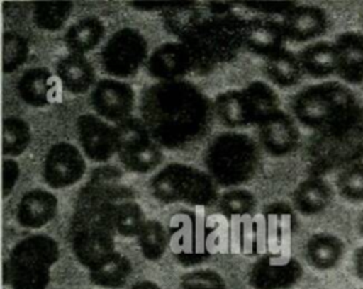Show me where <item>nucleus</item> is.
Segmentation results:
<instances>
[{
	"label": "nucleus",
	"instance_id": "27",
	"mask_svg": "<svg viewBox=\"0 0 363 289\" xmlns=\"http://www.w3.org/2000/svg\"><path fill=\"white\" fill-rule=\"evenodd\" d=\"M303 72L313 78H326L336 72L335 44L315 41L303 47L298 54Z\"/></svg>",
	"mask_w": 363,
	"mask_h": 289
},
{
	"label": "nucleus",
	"instance_id": "26",
	"mask_svg": "<svg viewBox=\"0 0 363 289\" xmlns=\"http://www.w3.org/2000/svg\"><path fill=\"white\" fill-rule=\"evenodd\" d=\"M105 35L104 23L94 16L75 21L64 34V42L72 54L85 55L96 48Z\"/></svg>",
	"mask_w": 363,
	"mask_h": 289
},
{
	"label": "nucleus",
	"instance_id": "17",
	"mask_svg": "<svg viewBox=\"0 0 363 289\" xmlns=\"http://www.w3.org/2000/svg\"><path fill=\"white\" fill-rule=\"evenodd\" d=\"M285 40L281 21L261 17L242 21V47L252 54L268 58L285 50Z\"/></svg>",
	"mask_w": 363,
	"mask_h": 289
},
{
	"label": "nucleus",
	"instance_id": "24",
	"mask_svg": "<svg viewBox=\"0 0 363 289\" xmlns=\"http://www.w3.org/2000/svg\"><path fill=\"white\" fill-rule=\"evenodd\" d=\"M213 110L227 128H245L255 125V118L242 89H230L217 95Z\"/></svg>",
	"mask_w": 363,
	"mask_h": 289
},
{
	"label": "nucleus",
	"instance_id": "34",
	"mask_svg": "<svg viewBox=\"0 0 363 289\" xmlns=\"http://www.w3.org/2000/svg\"><path fill=\"white\" fill-rule=\"evenodd\" d=\"M31 142L30 125L17 116L3 119V154L11 157L20 156Z\"/></svg>",
	"mask_w": 363,
	"mask_h": 289
},
{
	"label": "nucleus",
	"instance_id": "16",
	"mask_svg": "<svg viewBox=\"0 0 363 289\" xmlns=\"http://www.w3.org/2000/svg\"><path fill=\"white\" fill-rule=\"evenodd\" d=\"M147 74L160 81H177L194 71L193 58L180 41H169L159 45L147 58Z\"/></svg>",
	"mask_w": 363,
	"mask_h": 289
},
{
	"label": "nucleus",
	"instance_id": "31",
	"mask_svg": "<svg viewBox=\"0 0 363 289\" xmlns=\"http://www.w3.org/2000/svg\"><path fill=\"white\" fill-rule=\"evenodd\" d=\"M146 222L142 207L132 200H122L113 204L109 214V225L118 235L133 238L138 237Z\"/></svg>",
	"mask_w": 363,
	"mask_h": 289
},
{
	"label": "nucleus",
	"instance_id": "39",
	"mask_svg": "<svg viewBox=\"0 0 363 289\" xmlns=\"http://www.w3.org/2000/svg\"><path fill=\"white\" fill-rule=\"evenodd\" d=\"M119 160L128 171L143 174V173H149V171H153L155 169H157L162 164V162L164 160V154H163L162 146L159 143L153 142L149 146H146L132 154L121 157Z\"/></svg>",
	"mask_w": 363,
	"mask_h": 289
},
{
	"label": "nucleus",
	"instance_id": "32",
	"mask_svg": "<svg viewBox=\"0 0 363 289\" xmlns=\"http://www.w3.org/2000/svg\"><path fill=\"white\" fill-rule=\"evenodd\" d=\"M136 238L147 261H159L169 248V232L157 220H146Z\"/></svg>",
	"mask_w": 363,
	"mask_h": 289
},
{
	"label": "nucleus",
	"instance_id": "8",
	"mask_svg": "<svg viewBox=\"0 0 363 289\" xmlns=\"http://www.w3.org/2000/svg\"><path fill=\"white\" fill-rule=\"evenodd\" d=\"M211 228L191 211H180L169 225V246L183 266H194L211 255Z\"/></svg>",
	"mask_w": 363,
	"mask_h": 289
},
{
	"label": "nucleus",
	"instance_id": "21",
	"mask_svg": "<svg viewBox=\"0 0 363 289\" xmlns=\"http://www.w3.org/2000/svg\"><path fill=\"white\" fill-rule=\"evenodd\" d=\"M55 78L48 68L35 67L24 71L17 81V92L23 102L41 108L50 105L55 98Z\"/></svg>",
	"mask_w": 363,
	"mask_h": 289
},
{
	"label": "nucleus",
	"instance_id": "25",
	"mask_svg": "<svg viewBox=\"0 0 363 289\" xmlns=\"http://www.w3.org/2000/svg\"><path fill=\"white\" fill-rule=\"evenodd\" d=\"M345 254L343 241L328 232L311 235L305 244V259L318 271H329L339 265Z\"/></svg>",
	"mask_w": 363,
	"mask_h": 289
},
{
	"label": "nucleus",
	"instance_id": "13",
	"mask_svg": "<svg viewBox=\"0 0 363 289\" xmlns=\"http://www.w3.org/2000/svg\"><path fill=\"white\" fill-rule=\"evenodd\" d=\"M257 126L259 143L271 156H286L298 149L301 133L294 118L286 112L275 109L264 116Z\"/></svg>",
	"mask_w": 363,
	"mask_h": 289
},
{
	"label": "nucleus",
	"instance_id": "18",
	"mask_svg": "<svg viewBox=\"0 0 363 289\" xmlns=\"http://www.w3.org/2000/svg\"><path fill=\"white\" fill-rule=\"evenodd\" d=\"M282 28L285 37L295 42H306L323 35L329 27L328 14L316 6H294L285 16Z\"/></svg>",
	"mask_w": 363,
	"mask_h": 289
},
{
	"label": "nucleus",
	"instance_id": "33",
	"mask_svg": "<svg viewBox=\"0 0 363 289\" xmlns=\"http://www.w3.org/2000/svg\"><path fill=\"white\" fill-rule=\"evenodd\" d=\"M72 7L71 1H38L33 6V21L41 30L57 31L68 21Z\"/></svg>",
	"mask_w": 363,
	"mask_h": 289
},
{
	"label": "nucleus",
	"instance_id": "28",
	"mask_svg": "<svg viewBox=\"0 0 363 289\" xmlns=\"http://www.w3.org/2000/svg\"><path fill=\"white\" fill-rule=\"evenodd\" d=\"M89 280L106 289H118L123 286L128 278L132 273V264L129 258L122 255L121 252H113L102 262L91 268L89 271Z\"/></svg>",
	"mask_w": 363,
	"mask_h": 289
},
{
	"label": "nucleus",
	"instance_id": "3",
	"mask_svg": "<svg viewBox=\"0 0 363 289\" xmlns=\"http://www.w3.org/2000/svg\"><path fill=\"white\" fill-rule=\"evenodd\" d=\"M289 106L295 119L316 133L342 125L362 109L353 92L335 81L305 86L292 96Z\"/></svg>",
	"mask_w": 363,
	"mask_h": 289
},
{
	"label": "nucleus",
	"instance_id": "15",
	"mask_svg": "<svg viewBox=\"0 0 363 289\" xmlns=\"http://www.w3.org/2000/svg\"><path fill=\"white\" fill-rule=\"evenodd\" d=\"M113 231L104 225H82L71 228V246L77 261L94 268L115 252Z\"/></svg>",
	"mask_w": 363,
	"mask_h": 289
},
{
	"label": "nucleus",
	"instance_id": "35",
	"mask_svg": "<svg viewBox=\"0 0 363 289\" xmlns=\"http://www.w3.org/2000/svg\"><path fill=\"white\" fill-rule=\"evenodd\" d=\"M250 106L252 109L254 118H255V125L267 116L269 112L279 109V98L277 92L265 82L262 81H252L248 85L242 88Z\"/></svg>",
	"mask_w": 363,
	"mask_h": 289
},
{
	"label": "nucleus",
	"instance_id": "5",
	"mask_svg": "<svg viewBox=\"0 0 363 289\" xmlns=\"http://www.w3.org/2000/svg\"><path fill=\"white\" fill-rule=\"evenodd\" d=\"M60 259L57 241L47 234H33L20 239L4 262V283L11 289H45L51 268Z\"/></svg>",
	"mask_w": 363,
	"mask_h": 289
},
{
	"label": "nucleus",
	"instance_id": "30",
	"mask_svg": "<svg viewBox=\"0 0 363 289\" xmlns=\"http://www.w3.org/2000/svg\"><path fill=\"white\" fill-rule=\"evenodd\" d=\"M115 129L118 144L116 154L119 159L132 154L155 142L143 120L136 116H129L128 119L116 123Z\"/></svg>",
	"mask_w": 363,
	"mask_h": 289
},
{
	"label": "nucleus",
	"instance_id": "22",
	"mask_svg": "<svg viewBox=\"0 0 363 289\" xmlns=\"http://www.w3.org/2000/svg\"><path fill=\"white\" fill-rule=\"evenodd\" d=\"M55 71L62 88L74 95L85 94L96 84L94 65L81 54L69 52L64 55L57 62Z\"/></svg>",
	"mask_w": 363,
	"mask_h": 289
},
{
	"label": "nucleus",
	"instance_id": "40",
	"mask_svg": "<svg viewBox=\"0 0 363 289\" xmlns=\"http://www.w3.org/2000/svg\"><path fill=\"white\" fill-rule=\"evenodd\" d=\"M255 205L254 194L245 188L228 190L218 198V208L227 218L248 215L255 210Z\"/></svg>",
	"mask_w": 363,
	"mask_h": 289
},
{
	"label": "nucleus",
	"instance_id": "36",
	"mask_svg": "<svg viewBox=\"0 0 363 289\" xmlns=\"http://www.w3.org/2000/svg\"><path fill=\"white\" fill-rule=\"evenodd\" d=\"M203 18L204 16L197 8L194 1H182L177 7L163 13L164 26L177 38L186 34L191 27H194Z\"/></svg>",
	"mask_w": 363,
	"mask_h": 289
},
{
	"label": "nucleus",
	"instance_id": "38",
	"mask_svg": "<svg viewBox=\"0 0 363 289\" xmlns=\"http://www.w3.org/2000/svg\"><path fill=\"white\" fill-rule=\"evenodd\" d=\"M30 47L24 35L16 31H6L3 34V71L6 74L14 72L28 58Z\"/></svg>",
	"mask_w": 363,
	"mask_h": 289
},
{
	"label": "nucleus",
	"instance_id": "19",
	"mask_svg": "<svg viewBox=\"0 0 363 289\" xmlns=\"http://www.w3.org/2000/svg\"><path fill=\"white\" fill-rule=\"evenodd\" d=\"M58 212V198L47 190L33 188L21 196L16 220L23 228L37 230L47 225Z\"/></svg>",
	"mask_w": 363,
	"mask_h": 289
},
{
	"label": "nucleus",
	"instance_id": "7",
	"mask_svg": "<svg viewBox=\"0 0 363 289\" xmlns=\"http://www.w3.org/2000/svg\"><path fill=\"white\" fill-rule=\"evenodd\" d=\"M363 157V108L342 125L316 133L309 144V162L315 176L343 169Z\"/></svg>",
	"mask_w": 363,
	"mask_h": 289
},
{
	"label": "nucleus",
	"instance_id": "44",
	"mask_svg": "<svg viewBox=\"0 0 363 289\" xmlns=\"http://www.w3.org/2000/svg\"><path fill=\"white\" fill-rule=\"evenodd\" d=\"M20 177V166L13 159L3 160V197H7Z\"/></svg>",
	"mask_w": 363,
	"mask_h": 289
},
{
	"label": "nucleus",
	"instance_id": "1",
	"mask_svg": "<svg viewBox=\"0 0 363 289\" xmlns=\"http://www.w3.org/2000/svg\"><path fill=\"white\" fill-rule=\"evenodd\" d=\"M213 113L204 92L184 79L155 82L140 98V119L153 140L170 150L200 140L210 129Z\"/></svg>",
	"mask_w": 363,
	"mask_h": 289
},
{
	"label": "nucleus",
	"instance_id": "45",
	"mask_svg": "<svg viewBox=\"0 0 363 289\" xmlns=\"http://www.w3.org/2000/svg\"><path fill=\"white\" fill-rule=\"evenodd\" d=\"M182 1H130V6L142 11H160L164 13L177 7Z\"/></svg>",
	"mask_w": 363,
	"mask_h": 289
},
{
	"label": "nucleus",
	"instance_id": "2",
	"mask_svg": "<svg viewBox=\"0 0 363 289\" xmlns=\"http://www.w3.org/2000/svg\"><path fill=\"white\" fill-rule=\"evenodd\" d=\"M242 21L231 13L204 16L179 38L193 58L194 71L210 72L235 58L242 47Z\"/></svg>",
	"mask_w": 363,
	"mask_h": 289
},
{
	"label": "nucleus",
	"instance_id": "23",
	"mask_svg": "<svg viewBox=\"0 0 363 289\" xmlns=\"http://www.w3.org/2000/svg\"><path fill=\"white\" fill-rule=\"evenodd\" d=\"M333 198L330 184L320 176H311L294 190L292 203L298 212L311 217L325 211Z\"/></svg>",
	"mask_w": 363,
	"mask_h": 289
},
{
	"label": "nucleus",
	"instance_id": "48",
	"mask_svg": "<svg viewBox=\"0 0 363 289\" xmlns=\"http://www.w3.org/2000/svg\"><path fill=\"white\" fill-rule=\"evenodd\" d=\"M357 227H359V232L363 235V211L360 212V217H359V221H357Z\"/></svg>",
	"mask_w": 363,
	"mask_h": 289
},
{
	"label": "nucleus",
	"instance_id": "4",
	"mask_svg": "<svg viewBox=\"0 0 363 289\" xmlns=\"http://www.w3.org/2000/svg\"><path fill=\"white\" fill-rule=\"evenodd\" d=\"M207 173L218 186L233 187L250 181L261 164L257 142L241 132L217 135L203 154Z\"/></svg>",
	"mask_w": 363,
	"mask_h": 289
},
{
	"label": "nucleus",
	"instance_id": "20",
	"mask_svg": "<svg viewBox=\"0 0 363 289\" xmlns=\"http://www.w3.org/2000/svg\"><path fill=\"white\" fill-rule=\"evenodd\" d=\"M336 74L349 84L363 82V34L346 31L335 40Z\"/></svg>",
	"mask_w": 363,
	"mask_h": 289
},
{
	"label": "nucleus",
	"instance_id": "46",
	"mask_svg": "<svg viewBox=\"0 0 363 289\" xmlns=\"http://www.w3.org/2000/svg\"><path fill=\"white\" fill-rule=\"evenodd\" d=\"M352 261H353V269L356 276L363 282V245L354 249Z\"/></svg>",
	"mask_w": 363,
	"mask_h": 289
},
{
	"label": "nucleus",
	"instance_id": "10",
	"mask_svg": "<svg viewBox=\"0 0 363 289\" xmlns=\"http://www.w3.org/2000/svg\"><path fill=\"white\" fill-rule=\"evenodd\" d=\"M301 264L291 255L267 252L259 256L248 272L252 289H289L302 278Z\"/></svg>",
	"mask_w": 363,
	"mask_h": 289
},
{
	"label": "nucleus",
	"instance_id": "43",
	"mask_svg": "<svg viewBox=\"0 0 363 289\" xmlns=\"http://www.w3.org/2000/svg\"><path fill=\"white\" fill-rule=\"evenodd\" d=\"M250 10L265 13V14H281L282 17L295 6L291 1H247L244 3Z\"/></svg>",
	"mask_w": 363,
	"mask_h": 289
},
{
	"label": "nucleus",
	"instance_id": "37",
	"mask_svg": "<svg viewBox=\"0 0 363 289\" xmlns=\"http://www.w3.org/2000/svg\"><path fill=\"white\" fill-rule=\"evenodd\" d=\"M335 184L342 198L352 203L363 201V162H354L340 169Z\"/></svg>",
	"mask_w": 363,
	"mask_h": 289
},
{
	"label": "nucleus",
	"instance_id": "12",
	"mask_svg": "<svg viewBox=\"0 0 363 289\" xmlns=\"http://www.w3.org/2000/svg\"><path fill=\"white\" fill-rule=\"evenodd\" d=\"M89 103L99 118L119 123L132 116L135 92L132 86L123 81L104 78L95 84Z\"/></svg>",
	"mask_w": 363,
	"mask_h": 289
},
{
	"label": "nucleus",
	"instance_id": "41",
	"mask_svg": "<svg viewBox=\"0 0 363 289\" xmlns=\"http://www.w3.org/2000/svg\"><path fill=\"white\" fill-rule=\"evenodd\" d=\"M268 224L269 234L277 238L278 242L282 241L284 237L289 235L294 228V211L289 208V205L277 203L267 207L264 212Z\"/></svg>",
	"mask_w": 363,
	"mask_h": 289
},
{
	"label": "nucleus",
	"instance_id": "14",
	"mask_svg": "<svg viewBox=\"0 0 363 289\" xmlns=\"http://www.w3.org/2000/svg\"><path fill=\"white\" fill-rule=\"evenodd\" d=\"M77 133L85 156L94 162H108L116 154V129L105 119L84 113L77 119Z\"/></svg>",
	"mask_w": 363,
	"mask_h": 289
},
{
	"label": "nucleus",
	"instance_id": "42",
	"mask_svg": "<svg viewBox=\"0 0 363 289\" xmlns=\"http://www.w3.org/2000/svg\"><path fill=\"white\" fill-rule=\"evenodd\" d=\"M180 289H227V285L218 272L197 269L182 275Z\"/></svg>",
	"mask_w": 363,
	"mask_h": 289
},
{
	"label": "nucleus",
	"instance_id": "47",
	"mask_svg": "<svg viewBox=\"0 0 363 289\" xmlns=\"http://www.w3.org/2000/svg\"><path fill=\"white\" fill-rule=\"evenodd\" d=\"M130 289H162V288L152 280H140V282L133 283L130 286Z\"/></svg>",
	"mask_w": 363,
	"mask_h": 289
},
{
	"label": "nucleus",
	"instance_id": "29",
	"mask_svg": "<svg viewBox=\"0 0 363 289\" xmlns=\"http://www.w3.org/2000/svg\"><path fill=\"white\" fill-rule=\"evenodd\" d=\"M264 72L275 85L288 88L301 81L303 69L298 55L288 50H282L265 60Z\"/></svg>",
	"mask_w": 363,
	"mask_h": 289
},
{
	"label": "nucleus",
	"instance_id": "11",
	"mask_svg": "<svg viewBox=\"0 0 363 289\" xmlns=\"http://www.w3.org/2000/svg\"><path fill=\"white\" fill-rule=\"evenodd\" d=\"M86 163L77 146L68 142L52 144L43 162V178L51 188H65L78 183Z\"/></svg>",
	"mask_w": 363,
	"mask_h": 289
},
{
	"label": "nucleus",
	"instance_id": "6",
	"mask_svg": "<svg viewBox=\"0 0 363 289\" xmlns=\"http://www.w3.org/2000/svg\"><path fill=\"white\" fill-rule=\"evenodd\" d=\"M152 196L163 204L183 203L210 207L218 200L217 184L207 171L184 163H170L149 183Z\"/></svg>",
	"mask_w": 363,
	"mask_h": 289
},
{
	"label": "nucleus",
	"instance_id": "9",
	"mask_svg": "<svg viewBox=\"0 0 363 289\" xmlns=\"http://www.w3.org/2000/svg\"><path fill=\"white\" fill-rule=\"evenodd\" d=\"M99 58L102 69L112 78L133 76L147 60V41L135 28H119L105 42Z\"/></svg>",
	"mask_w": 363,
	"mask_h": 289
}]
</instances>
